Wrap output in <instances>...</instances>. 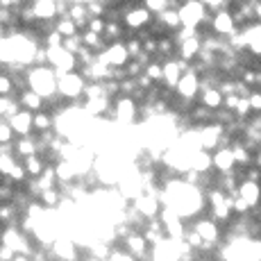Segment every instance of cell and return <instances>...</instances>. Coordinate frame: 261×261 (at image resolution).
<instances>
[{
    "label": "cell",
    "instance_id": "6da1fadb",
    "mask_svg": "<svg viewBox=\"0 0 261 261\" xmlns=\"http://www.w3.org/2000/svg\"><path fill=\"white\" fill-rule=\"evenodd\" d=\"M57 71H50L48 66H34L28 73V89L37 91L43 100L55 98L57 93Z\"/></svg>",
    "mask_w": 261,
    "mask_h": 261
},
{
    "label": "cell",
    "instance_id": "7a4b0ae2",
    "mask_svg": "<svg viewBox=\"0 0 261 261\" xmlns=\"http://www.w3.org/2000/svg\"><path fill=\"white\" fill-rule=\"evenodd\" d=\"M57 93L62 98H77V95H84V77L77 73H57Z\"/></svg>",
    "mask_w": 261,
    "mask_h": 261
},
{
    "label": "cell",
    "instance_id": "3957f363",
    "mask_svg": "<svg viewBox=\"0 0 261 261\" xmlns=\"http://www.w3.org/2000/svg\"><path fill=\"white\" fill-rule=\"evenodd\" d=\"M98 59L100 62H105L107 66H112V68H125L129 62H132V57H129V50L127 46H125V41L123 43H112L105 53H100L98 55Z\"/></svg>",
    "mask_w": 261,
    "mask_h": 261
},
{
    "label": "cell",
    "instance_id": "277c9868",
    "mask_svg": "<svg viewBox=\"0 0 261 261\" xmlns=\"http://www.w3.org/2000/svg\"><path fill=\"white\" fill-rule=\"evenodd\" d=\"M237 25H239L237 18L232 16L229 9H220V12H216V16L212 18V30H214V34H218V37H234V34L239 32Z\"/></svg>",
    "mask_w": 261,
    "mask_h": 261
},
{
    "label": "cell",
    "instance_id": "5b68a950",
    "mask_svg": "<svg viewBox=\"0 0 261 261\" xmlns=\"http://www.w3.org/2000/svg\"><path fill=\"white\" fill-rule=\"evenodd\" d=\"M125 25H127L129 30H143L148 28L150 23H152V12H150L148 7H141V5H137V7H129L125 9Z\"/></svg>",
    "mask_w": 261,
    "mask_h": 261
},
{
    "label": "cell",
    "instance_id": "8992f818",
    "mask_svg": "<svg viewBox=\"0 0 261 261\" xmlns=\"http://www.w3.org/2000/svg\"><path fill=\"white\" fill-rule=\"evenodd\" d=\"M175 91H177V95L182 100H191V102H193V98L200 93V75L189 68V71L182 75V80H179Z\"/></svg>",
    "mask_w": 261,
    "mask_h": 261
},
{
    "label": "cell",
    "instance_id": "52a82bcc",
    "mask_svg": "<svg viewBox=\"0 0 261 261\" xmlns=\"http://www.w3.org/2000/svg\"><path fill=\"white\" fill-rule=\"evenodd\" d=\"M134 212L141 214L143 218H154L159 214V195L143 193L141 198L134 200Z\"/></svg>",
    "mask_w": 261,
    "mask_h": 261
},
{
    "label": "cell",
    "instance_id": "ba28073f",
    "mask_svg": "<svg viewBox=\"0 0 261 261\" xmlns=\"http://www.w3.org/2000/svg\"><path fill=\"white\" fill-rule=\"evenodd\" d=\"M114 114H116V118L120 123H132L134 116H137V102H134V98L120 95L116 100V105H114Z\"/></svg>",
    "mask_w": 261,
    "mask_h": 261
},
{
    "label": "cell",
    "instance_id": "9c48e42d",
    "mask_svg": "<svg viewBox=\"0 0 261 261\" xmlns=\"http://www.w3.org/2000/svg\"><path fill=\"white\" fill-rule=\"evenodd\" d=\"M9 125L18 137H30V132L34 129V114H30L28 109H21L14 118H9Z\"/></svg>",
    "mask_w": 261,
    "mask_h": 261
},
{
    "label": "cell",
    "instance_id": "30bf717a",
    "mask_svg": "<svg viewBox=\"0 0 261 261\" xmlns=\"http://www.w3.org/2000/svg\"><path fill=\"white\" fill-rule=\"evenodd\" d=\"M234 166H237V159H234L232 148H218L214 154V168L218 170L220 175L232 173Z\"/></svg>",
    "mask_w": 261,
    "mask_h": 261
},
{
    "label": "cell",
    "instance_id": "8fae6325",
    "mask_svg": "<svg viewBox=\"0 0 261 261\" xmlns=\"http://www.w3.org/2000/svg\"><path fill=\"white\" fill-rule=\"evenodd\" d=\"M32 7L39 23H50L57 16V0H32Z\"/></svg>",
    "mask_w": 261,
    "mask_h": 261
},
{
    "label": "cell",
    "instance_id": "7c38bea8",
    "mask_svg": "<svg viewBox=\"0 0 261 261\" xmlns=\"http://www.w3.org/2000/svg\"><path fill=\"white\" fill-rule=\"evenodd\" d=\"M200 105H204L212 112H216V109H220L225 105V93L218 87H204L200 91Z\"/></svg>",
    "mask_w": 261,
    "mask_h": 261
},
{
    "label": "cell",
    "instance_id": "4fadbf2b",
    "mask_svg": "<svg viewBox=\"0 0 261 261\" xmlns=\"http://www.w3.org/2000/svg\"><path fill=\"white\" fill-rule=\"evenodd\" d=\"M239 195L250 204V207H257L259 200H261V184L243 179V182L239 184Z\"/></svg>",
    "mask_w": 261,
    "mask_h": 261
},
{
    "label": "cell",
    "instance_id": "5bb4252c",
    "mask_svg": "<svg viewBox=\"0 0 261 261\" xmlns=\"http://www.w3.org/2000/svg\"><path fill=\"white\" fill-rule=\"evenodd\" d=\"M193 229L202 237L204 243H214L218 239V225H216V220H198L193 225Z\"/></svg>",
    "mask_w": 261,
    "mask_h": 261
},
{
    "label": "cell",
    "instance_id": "9a60e30c",
    "mask_svg": "<svg viewBox=\"0 0 261 261\" xmlns=\"http://www.w3.org/2000/svg\"><path fill=\"white\" fill-rule=\"evenodd\" d=\"M21 105H23V109H28V112H41V107H43V102H46V100L41 98V95H39L37 91H32V89H25V91L21 93Z\"/></svg>",
    "mask_w": 261,
    "mask_h": 261
},
{
    "label": "cell",
    "instance_id": "2e32d148",
    "mask_svg": "<svg viewBox=\"0 0 261 261\" xmlns=\"http://www.w3.org/2000/svg\"><path fill=\"white\" fill-rule=\"evenodd\" d=\"M55 170H57V179L62 184H71L75 177H77V168L73 166L71 162H66V159H59L57 164H55Z\"/></svg>",
    "mask_w": 261,
    "mask_h": 261
},
{
    "label": "cell",
    "instance_id": "e0dca14e",
    "mask_svg": "<svg viewBox=\"0 0 261 261\" xmlns=\"http://www.w3.org/2000/svg\"><path fill=\"white\" fill-rule=\"evenodd\" d=\"M14 150H16L23 159H28V157H34V154L39 152V143L34 141L32 137H21L16 143H14Z\"/></svg>",
    "mask_w": 261,
    "mask_h": 261
},
{
    "label": "cell",
    "instance_id": "ac0fdd59",
    "mask_svg": "<svg viewBox=\"0 0 261 261\" xmlns=\"http://www.w3.org/2000/svg\"><path fill=\"white\" fill-rule=\"evenodd\" d=\"M157 21L162 23L166 30H182V18H179V9H175V7H170V9H166L164 14H159Z\"/></svg>",
    "mask_w": 261,
    "mask_h": 261
},
{
    "label": "cell",
    "instance_id": "d6986e66",
    "mask_svg": "<svg viewBox=\"0 0 261 261\" xmlns=\"http://www.w3.org/2000/svg\"><path fill=\"white\" fill-rule=\"evenodd\" d=\"M21 100H14V95H5L3 98V105H0V112H3V120H9L14 118L18 112H21Z\"/></svg>",
    "mask_w": 261,
    "mask_h": 261
},
{
    "label": "cell",
    "instance_id": "ffe728a7",
    "mask_svg": "<svg viewBox=\"0 0 261 261\" xmlns=\"http://www.w3.org/2000/svg\"><path fill=\"white\" fill-rule=\"evenodd\" d=\"M84 114H89V116H100V114H105L109 109V98H98V100H87L84 102Z\"/></svg>",
    "mask_w": 261,
    "mask_h": 261
},
{
    "label": "cell",
    "instance_id": "44dd1931",
    "mask_svg": "<svg viewBox=\"0 0 261 261\" xmlns=\"http://www.w3.org/2000/svg\"><path fill=\"white\" fill-rule=\"evenodd\" d=\"M25 170H28V175L32 179L41 177L43 170H46V166H43V159L39 157V154H34V157H28V159H25Z\"/></svg>",
    "mask_w": 261,
    "mask_h": 261
},
{
    "label": "cell",
    "instance_id": "7402d4cb",
    "mask_svg": "<svg viewBox=\"0 0 261 261\" xmlns=\"http://www.w3.org/2000/svg\"><path fill=\"white\" fill-rule=\"evenodd\" d=\"M55 30H57V32L62 34L64 39H68V37H75V34H80V28H77V25H75L68 16L59 18V21L55 23Z\"/></svg>",
    "mask_w": 261,
    "mask_h": 261
},
{
    "label": "cell",
    "instance_id": "603a6c76",
    "mask_svg": "<svg viewBox=\"0 0 261 261\" xmlns=\"http://www.w3.org/2000/svg\"><path fill=\"white\" fill-rule=\"evenodd\" d=\"M82 43L87 48H91V50H100V48H102V43H105V37H102V34L91 32V30H84V32H82Z\"/></svg>",
    "mask_w": 261,
    "mask_h": 261
},
{
    "label": "cell",
    "instance_id": "cb8c5ba5",
    "mask_svg": "<svg viewBox=\"0 0 261 261\" xmlns=\"http://www.w3.org/2000/svg\"><path fill=\"white\" fill-rule=\"evenodd\" d=\"M50 127H53V116H50V114H46V112L34 114V129H37L39 134L50 132Z\"/></svg>",
    "mask_w": 261,
    "mask_h": 261
},
{
    "label": "cell",
    "instance_id": "d4e9b609",
    "mask_svg": "<svg viewBox=\"0 0 261 261\" xmlns=\"http://www.w3.org/2000/svg\"><path fill=\"white\" fill-rule=\"evenodd\" d=\"M143 7H148L152 14H164L166 9L173 7V0H143Z\"/></svg>",
    "mask_w": 261,
    "mask_h": 261
},
{
    "label": "cell",
    "instance_id": "484cf974",
    "mask_svg": "<svg viewBox=\"0 0 261 261\" xmlns=\"http://www.w3.org/2000/svg\"><path fill=\"white\" fill-rule=\"evenodd\" d=\"M232 152H234V159H237V164H241V166L248 168V164L252 162V159H250L248 148H245L243 143H234V145H232Z\"/></svg>",
    "mask_w": 261,
    "mask_h": 261
},
{
    "label": "cell",
    "instance_id": "4316f807",
    "mask_svg": "<svg viewBox=\"0 0 261 261\" xmlns=\"http://www.w3.org/2000/svg\"><path fill=\"white\" fill-rule=\"evenodd\" d=\"M145 243H148V239L145 237H137V234H132V237H127V250L134 254H143L145 252Z\"/></svg>",
    "mask_w": 261,
    "mask_h": 261
},
{
    "label": "cell",
    "instance_id": "83f0119b",
    "mask_svg": "<svg viewBox=\"0 0 261 261\" xmlns=\"http://www.w3.org/2000/svg\"><path fill=\"white\" fill-rule=\"evenodd\" d=\"M59 202H62V195H59L57 189H46L41 193V204L43 207H57Z\"/></svg>",
    "mask_w": 261,
    "mask_h": 261
},
{
    "label": "cell",
    "instance_id": "f1b7e54d",
    "mask_svg": "<svg viewBox=\"0 0 261 261\" xmlns=\"http://www.w3.org/2000/svg\"><path fill=\"white\" fill-rule=\"evenodd\" d=\"M145 75H148V77L152 80L154 84L162 82V80H164V64H159V62H150V64H148V68H145Z\"/></svg>",
    "mask_w": 261,
    "mask_h": 261
},
{
    "label": "cell",
    "instance_id": "f546056e",
    "mask_svg": "<svg viewBox=\"0 0 261 261\" xmlns=\"http://www.w3.org/2000/svg\"><path fill=\"white\" fill-rule=\"evenodd\" d=\"M64 48H66L68 53H73L75 57H77V53L84 48V43H82V34H75V37L64 39Z\"/></svg>",
    "mask_w": 261,
    "mask_h": 261
},
{
    "label": "cell",
    "instance_id": "4dcf8cb0",
    "mask_svg": "<svg viewBox=\"0 0 261 261\" xmlns=\"http://www.w3.org/2000/svg\"><path fill=\"white\" fill-rule=\"evenodd\" d=\"M43 41H46V48H62L64 46V37L57 32V30L48 32L46 37H43Z\"/></svg>",
    "mask_w": 261,
    "mask_h": 261
},
{
    "label": "cell",
    "instance_id": "1f68e13d",
    "mask_svg": "<svg viewBox=\"0 0 261 261\" xmlns=\"http://www.w3.org/2000/svg\"><path fill=\"white\" fill-rule=\"evenodd\" d=\"M87 30H91V32L102 34V37H105V30H107V21H105V18H91V21H89V25H87Z\"/></svg>",
    "mask_w": 261,
    "mask_h": 261
},
{
    "label": "cell",
    "instance_id": "d6a6232c",
    "mask_svg": "<svg viewBox=\"0 0 261 261\" xmlns=\"http://www.w3.org/2000/svg\"><path fill=\"white\" fill-rule=\"evenodd\" d=\"M173 50H175V41H173V39H168V37H162V39H159V48H157L159 55H166V57H168Z\"/></svg>",
    "mask_w": 261,
    "mask_h": 261
},
{
    "label": "cell",
    "instance_id": "836d02e7",
    "mask_svg": "<svg viewBox=\"0 0 261 261\" xmlns=\"http://www.w3.org/2000/svg\"><path fill=\"white\" fill-rule=\"evenodd\" d=\"M0 91H3V98H5V95H12V93H14V82H12V77H9L7 73L3 75V84H0Z\"/></svg>",
    "mask_w": 261,
    "mask_h": 261
},
{
    "label": "cell",
    "instance_id": "e575fe53",
    "mask_svg": "<svg viewBox=\"0 0 261 261\" xmlns=\"http://www.w3.org/2000/svg\"><path fill=\"white\" fill-rule=\"evenodd\" d=\"M248 100H250V107H252V112H261V91H252Z\"/></svg>",
    "mask_w": 261,
    "mask_h": 261
},
{
    "label": "cell",
    "instance_id": "d590c367",
    "mask_svg": "<svg viewBox=\"0 0 261 261\" xmlns=\"http://www.w3.org/2000/svg\"><path fill=\"white\" fill-rule=\"evenodd\" d=\"M12 134H14V129H12V125H9V120H3V143H9L12 141Z\"/></svg>",
    "mask_w": 261,
    "mask_h": 261
},
{
    "label": "cell",
    "instance_id": "8d00e7d4",
    "mask_svg": "<svg viewBox=\"0 0 261 261\" xmlns=\"http://www.w3.org/2000/svg\"><path fill=\"white\" fill-rule=\"evenodd\" d=\"M257 18L261 21V0H259V5H257Z\"/></svg>",
    "mask_w": 261,
    "mask_h": 261
},
{
    "label": "cell",
    "instance_id": "74e56055",
    "mask_svg": "<svg viewBox=\"0 0 261 261\" xmlns=\"http://www.w3.org/2000/svg\"><path fill=\"white\" fill-rule=\"evenodd\" d=\"M257 166L261 168V152H259V157H257Z\"/></svg>",
    "mask_w": 261,
    "mask_h": 261
},
{
    "label": "cell",
    "instance_id": "f35d334b",
    "mask_svg": "<svg viewBox=\"0 0 261 261\" xmlns=\"http://www.w3.org/2000/svg\"><path fill=\"white\" fill-rule=\"evenodd\" d=\"M21 3H30V0H21Z\"/></svg>",
    "mask_w": 261,
    "mask_h": 261
}]
</instances>
